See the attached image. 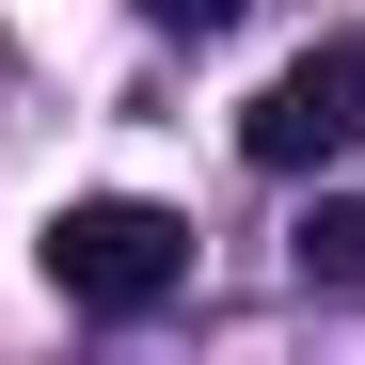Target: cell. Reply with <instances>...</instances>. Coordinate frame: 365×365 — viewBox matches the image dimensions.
Here are the masks:
<instances>
[{"label":"cell","instance_id":"3957f363","mask_svg":"<svg viewBox=\"0 0 365 365\" xmlns=\"http://www.w3.org/2000/svg\"><path fill=\"white\" fill-rule=\"evenodd\" d=\"M286 255H302V286H365V191H318Z\"/></svg>","mask_w":365,"mask_h":365},{"label":"cell","instance_id":"7a4b0ae2","mask_svg":"<svg viewBox=\"0 0 365 365\" xmlns=\"http://www.w3.org/2000/svg\"><path fill=\"white\" fill-rule=\"evenodd\" d=\"M349 143H365V32L302 48V64L238 111V159H255V175H318V159H349Z\"/></svg>","mask_w":365,"mask_h":365},{"label":"cell","instance_id":"277c9868","mask_svg":"<svg viewBox=\"0 0 365 365\" xmlns=\"http://www.w3.org/2000/svg\"><path fill=\"white\" fill-rule=\"evenodd\" d=\"M143 32H191L207 48V32H238V0H143Z\"/></svg>","mask_w":365,"mask_h":365},{"label":"cell","instance_id":"6da1fadb","mask_svg":"<svg viewBox=\"0 0 365 365\" xmlns=\"http://www.w3.org/2000/svg\"><path fill=\"white\" fill-rule=\"evenodd\" d=\"M32 255H48V286H64L80 318H143V302L191 286V222L143 207V191H80V207H48Z\"/></svg>","mask_w":365,"mask_h":365}]
</instances>
